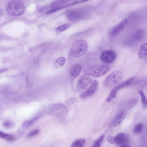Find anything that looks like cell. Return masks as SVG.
<instances>
[{"label":"cell","instance_id":"83f0119b","mask_svg":"<svg viewBox=\"0 0 147 147\" xmlns=\"http://www.w3.org/2000/svg\"><path fill=\"white\" fill-rule=\"evenodd\" d=\"M64 8V7H60L55 8L53 9H52V10H50L48 11L46 13L47 14H49L55 12L58 10H59L61 9Z\"/></svg>","mask_w":147,"mask_h":147},{"label":"cell","instance_id":"d4e9b609","mask_svg":"<svg viewBox=\"0 0 147 147\" xmlns=\"http://www.w3.org/2000/svg\"><path fill=\"white\" fill-rule=\"evenodd\" d=\"M68 28V26L67 25L62 26L58 27L56 30L58 32H61L66 30Z\"/></svg>","mask_w":147,"mask_h":147},{"label":"cell","instance_id":"5bb4252c","mask_svg":"<svg viewBox=\"0 0 147 147\" xmlns=\"http://www.w3.org/2000/svg\"><path fill=\"white\" fill-rule=\"evenodd\" d=\"M147 43H145L142 45L140 47L138 51L139 57L141 59H144L147 56Z\"/></svg>","mask_w":147,"mask_h":147},{"label":"cell","instance_id":"52a82bcc","mask_svg":"<svg viewBox=\"0 0 147 147\" xmlns=\"http://www.w3.org/2000/svg\"><path fill=\"white\" fill-rule=\"evenodd\" d=\"M92 79L91 77L85 73L80 78L77 84V88L80 92L85 90L88 86L92 82Z\"/></svg>","mask_w":147,"mask_h":147},{"label":"cell","instance_id":"9c48e42d","mask_svg":"<svg viewBox=\"0 0 147 147\" xmlns=\"http://www.w3.org/2000/svg\"><path fill=\"white\" fill-rule=\"evenodd\" d=\"M128 19H125L115 26L110 31V35L111 37H114L118 34L124 29L128 22Z\"/></svg>","mask_w":147,"mask_h":147},{"label":"cell","instance_id":"44dd1931","mask_svg":"<svg viewBox=\"0 0 147 147\" xmlns=\"http://www.w3.org/2000/svg\"><path fill=\"white\" fill-rule=\"evenodd\" d=\"M139 94L141 96V101L142 105L144 107H146L147 105V101L146 97L143 92L141 90L138 91Z\"/></svg>","mask_w":147,"mask_h":147},{"label":"cell","instance_id":"5b68a950","mask_svg":"<svg viewBox=\"0 0 147 147\" xmlns=\"http://www.w3.org/2000/svg\"><path fill=\"white\" fill-rule=\"evenodd\" d=\"M134 79V77H131L114 87L106 98V101L108 102L111 101L115 97L117 92L119 90L129 85L133 81Z\"/></svg>","mask_w":147,"mask_h":147},{"label":"cell","instance_id":"9a60e30c","mask_svg":"<svg viewBox=\"0 0 147 147\" xmlns=\"http://www.w3.org/2000/svg\"><path fill=\"white\" fill-rule=\"evenodd\" d=\"M144 32L142 29H139L135 33L133 37L134 40L137 42L140 40L144 36Z\"/></svg>","mask_w":147,"mask_h":147},{"label":"cell","instance_id":"603a6c76","mask_svg":"<svg viewBox=\"0 0 147 147\" xmlns=\"http://www.w3.org/2000/svg\"><path fill=\"white\" fill-rule=\"evenodd\" d=\"M138 99L136 98H133L131 99L128 103L127 108L129 109L132 108L137 103Z\"/></svg>","mask_w":147,"mask_h":147},{"label":"cell","instance_id":"277c9868","mask_svg":"<svg viewBox=\"0 0 147 147\" xmlns=\"http://www.w3.org/2000/svg\"><path fill=\"white\" fill-rule=\"evenodd\" d=\"M123 76V73L120 70L114 71L105 78L103 84L106 87H112L119 83L121 80Z\"/></svg>","mask_w":147,"mask_h":147},{"label":"cell","instance_id":"7402d4cb","mask_svg":"<svg viewBox=\"0 0 147 147\" xmlns=\"http://www.w3.org/2000/svg\"><path fill=\"white\" fill-rule=\"evenodd\" d=\"M104 135H102L94 143L92 147H100L101 144L104 138Z\"/></svg>","mask_w":147,"mask_h":147},{"label":"cell","instance_id":"484cf974","mask_svg":"<svg viewBox=\"0 0 147 147\" xmlns=\"http://www.w3.org/2000/svg\"><path fill=\"white\" fill-rule=\"evenodd\" d=\"M107 140L111 144H115L114 137L109 136H107Z\"/></svg>","mask_w":147,"mask_h":147},{"label":"cell","instance_id":"e0dca14e","mask_svg":"<svg viewBox=\"0 0 147 147\" xmlns=\"http://www.w3.org/2000/svg\"><path fill=\"white\" fill-rule=\"evenodd\" d=\"M85 143V140L83 139H78L75 141L71 147H83Z\"/></svg>","mask_w":147,"mask_h":147},{"label":"cell","instance_id":"8992f818","mask_svg":"<svg viewBox=\"0 0 147 147\" xmlns=\"http://www.w3.org/2000/svg\"><path fill=\"white\" fill-rule=\"evenodd\" d=\"M117 56L116 53L111 50H107L102 51L100 54V58L103 63L109 64L114 61Z\"/></svg>","mask_w":147,"mask_h":147},{"label":"cell","instance_id":"ac0fdd59","mask_svg":"<svg viewBox=\"0 0 147 147\" xmlns=\"http://www.w3.org/2000/svg\"><path fill=\"white\" fill-rule=\"evenodd\" d=\"M66 61V59L64 57H60L56 60L55 64L56 67H59L63 65Z\"/></svg>","mask_w":147,"mask_h":147},{"label":"cell","instance_id":"6da1fadb","mask_svg":"<svg viewBox=\"0 0 147 147\" xmlns=\"http://www.w3.org/2000/svg\"><path fill=\"white\" fill-rule=\"evenodd\" d=\"M111 69L110 66L106 64H98L92 65L86 70L85 74L94 77L103 76Z\"/></svg>","mask_w":147,"mask_h":147},{"label":"cell","instance_id":"ba28073f","mask_svg":"<svg viewBox=\"0 0 147 147\" xmlns=\"http://www.w3.org/2000/svg\"><path fill=\"white\" fill-rule=\"evenodd\" d=\"M52 112L58 116L65 115L67 111V108L64 105L61 104H57L53 105L51 108Z\"/></svg>","mask_w":147,"mask_h":147},{"label":"cell","instance_id":"3957f363","mask_svg":"<svg viewBox=\"0 0 147 147\" xmlns=\"http://www.w3.org/2000/svg\"><path fill=\"white\" fill-rule=\"evenodd\" d=\"M6 11L10 15L13 16H20L24 13L25 6L23 3L20 1H12L7 4Z\"/></svg>","mask_w":147,"mask_h":147},{"label":"cell","instance_id":"ffe728a7","mask_svg":"<svg viewBox=\"0 0 147 147\" xmlns=\"http://www.w3.org/2000/svg\"><path fill=\"white\" fill-rule=\"evenodd\" d=\"M143 128V124L141 123H138L135 125L133 129L134 132L136 134L140 133L142 130Z\"/></svg>","mask_w":147,"mask_h":147},{"label":"cell","instance_id":"7a4b0ae2","mask_svg":"<svg viewBox=\"0 0 147 147\" xmlns=\"http://www.w3.org/2000/svg\"><path fill=\"white\" fill-rule=\"evenodd\" d=\"M88 48L87 42L84 40H79L74 42L71 48V55L75 57L83 55L86 52Z\"/></svg>","mask_w":147,"mask_h":147},{"label":"cell","instance_id":"8fae6325","mask_svg":"<svg viewBox=\"0 0 147 147\" xmlns=\"http://www.w3.org/2000/svg\"><path fill=\"white\" fill-rule=\"evenodd\" d=\"M126 114V112L124 110H121L117 113L111 122V125L115 127L119 125L125 118Z\"/></svg>","mask_w":147,"mask_h":147},{"label":"cell","instance_id":"4316f807","mask_svg":"<svg viewBox=\"0 0 147 147\" xmlns=\"http://www.w3.org/2000/svg\"><path fill=\"white\" fill-rule=\"evenodd\" d=\"M3 125L6 127L9 128L12 126V124L9 121L7 120L4 122Z\"/></svg>","mask_w":147,"mask_h":147},{"label":"cell","instance_id":"4fadbf2b","mask_svg":"<svg viewBox=\"0 0 147 147\" xmlns=\"http://www.w3.org/2000/svg\"><path fill=\"white\" fill-rule=\"evenodd\" d=\"M82 70L80 65L75 64L73 65L70 69V74L71 76L74 78L77 77L80 73Z\"/></svg>","mask_w":147,"mask_h":147},{"label":"cell","instance_id":"f1b7e54d","mask_svg":"<svg viewBox=\"0 0 147 147\" xmlns=\"http://www.w3.org/2000/svg\"><path fill=\"white\" fill-rule=\"evenodd\" d=\"M120 147H130L128 145H123V146H120Z\"/></svg>","mask_w":147,"mask_h":147},{"label":"cell","instance_id":"d6986e66","mask_svg":"<svg viewBox=\"0 0 147 147\" xmlns=\"http://www.w3.org/2000/svg\"><path fill=\"white\" fill-rule=\"evenodd\" d=\"M0 138L4 139L8 141H12L14 140V138L12 135L3 133L0 131Z\"/></svg>","mask_w":147,"mask_h":147},{"label":"cell","instance_id":"2e32d148","mask_svg":"<svg viewBox=\"0 0 147 147\" xmlns=\"http://www.w3.org/2000/svg\"><path fill=\"white\" fill-rule=\"evenodd\" d=\"M39 117L37 116L32 119L25 121L23 124L22 127L24 129H27L31 126L38 119Z\"/></svg>","mask_w":147,"mask_h":147},{"label":"cell","instance_id":"30bf717a","mask_svg":"<svg viewBox=\"0 0 147 147\" xmlns=\"http://www.w3.org/2000/svg\"><path fill=\"white\" fill-rule=\"evenodd\" d=\"M98 84V82L97 80H94L89 88L81 94L80 97L82 98H85L93 94L96 91Z\"/></svg>","mask_w":147,"mask_h":147},{"label":"cell","instance_id":"cb8c5ba5","mask_svg":"<svg viewBox=\"0 0 147 147\" xmlns=\"http://www.w3.org/2000/svg\"><path fill=\"white\" fill-rule=\"evenodd\" d=\"M39 131L38 129H36L32 131L27 136L28 137H30L36 136L38 134Z\"/></svg>","mask_w":147,"mask_h":147},{"label":"cell","instance_id":"7c38bea8","mask_svg":"<svg viewBox=\"0 0 147 147\" xmlns=\"http://www.w3.org/2000/svg\"><path fill=\"white\" fill-rule=\"evenodd\" d=\"M115 144H123L126 143L128 141V137L127 134L123 133L118 134L114 137Z\"/></svg>","mask_w":147,"mask_h":147}]
</instances>
